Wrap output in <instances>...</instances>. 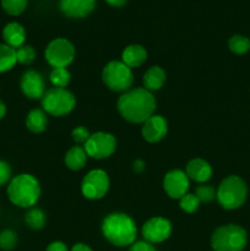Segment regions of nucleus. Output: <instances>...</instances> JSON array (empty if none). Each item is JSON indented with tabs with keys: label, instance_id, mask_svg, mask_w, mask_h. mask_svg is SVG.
Masks as SVG:
<instances>
[{
	"label": "nucleus",
	"instance_id": "obj_1",
	"mask_svg": "<svg viewBox=\"0 0 250 251\" xmlns=\"http://www.w3.org/2000/svg\"><path fill=\"white\" fill-rule=\"evenodd\" d=\"M156 100L152 93L146 88H134L118 100V110L125 120L135 124L145 123L153 115Z\"/></svg>",
	"mask_w": 250,
	"mask_h": 251
},
{
	"label": "nucleus",
	"instance_id": "obj_2",
	"mask_svg": "<svg viewBox=\"0 0 250 251\" xmlns=\"http://www.w3.org/2000/svg\"><path fill=\"white\" fill-rule=\"evenodd\" d=\"M102 232L112 244L127 247L134 244L137 230L134 221L129 216L124 213H112L103 221Z\"/></svg>",
	"mask_w": 250,
	"mask_h": 251
},
{
	"label": "nucleus",
	"instance_id": "obj_3",
	"mask_svg": "<svg viewBox=\"0 0 250 251\" xmlns=\"http://www.w3.org/2000/svg\"><path fill=\"white\" fill-rule=\"evenodd\" d=\"M41 186L38 180L31 174H20L10 181L7 196L14 205L19 207H31L38 201Z\"/></svg>",
	"mask_w": 250,
	"mask_h": 251
},
{
	"label": "nucleus",
	"instance_id": "obj_4",
	"mask_svg": "<svg viewBox=\"0 0 250 251\" xmlns=\"http://www.w3.org/2000/svg\"><path fill=\"white\" fill-rule=\"evenodd\" d=\"M247 243V232L237 225L222 226L211 237V247L215 251H242Z\"/></svg>",
	"mask_w": 250,
	"mask_h": 251
},
{
	"label": "nucleus",
	"instance_id": "obj_5",
	"mask_svg": "<svg viewBox=\"0 0 250 251\" xmlns=\"http://www.w3.org/2000/svg\"><path fill=\"white\" fill-rule=\"evenodd\" d=\"M248 188L245 181L237 176H227L218 188V202L225 210H235L240 207L247 200Z\"/></svg>",
	"mask_w": 250,
	"mask_h": 251
},
{
	"label": "nucleus",
	"instance_id": "obj_6",
	"mask_svg": "<svg viewBox=\"0 0 250 251\" xmlns=\"http://www.w3.org/2000/svg\"><path fill=\"white\" fill-rule=\"evenodd\" d=\"M76 100L66 88L53 87L46 91L42 97V105L47 113L54 117L66 115L74 109Z\"/></svg>",
	"mask_w": 250,
	"mask_h": 251
},
{
	"label": "nucleus",
	"instance_id": "obj_7",
	"mask_svg": "<svg viewBox=\"0 0 250 251\" xmlns=\"http://www.w3.org/2000/svg\"><path fill=\"white\" fill-rule=\"evenodd\" d=\"M103 82L108 88L115 92L127 91L132 85L134 76L131 69L123 61H110L104 66L102 73Z\"/></svg>",
	"mask_w": 250,
	"mask_h": 251
},
{
	"label": "nucleus",
	"instance_id": "obj_8",
	"mask_svg": "<svg viewBox=\"0 0 250 251\" xmlns=\"http://www.w3.org/2000/svg\"><path fill=\"white\" fill-rule=\"evenodd\" d=\"M75 56L73 43L65 38H56L48 44L46 59L53 68H66Z\"/></svg>",
	"mask_w": 250,
	"mask_h": 251
},
{
	"label": "nucleus",
	"instance_id": "obj_9",
	"mask_svg": "<svg viewBox=\"0 0 250 251\" xmlns=\"http://www.w3.org/2000/svg\"><path fill=\"white\" fill-rule=\"evenodd\" d=\"M117 149V140L108 132H96L91 135L85 144V151L87 156L96 159L107 158L114 153Z\"/></svg>",
	"mask_w": 250,
	"mask_h": 251
},
{
	"label": "nucleus",
	"instance_id": "obj_10",
	"mask_svg": "<svg viewBox=\"0 0 250 251\" xmlns=\"http://www.w3.org/2000/svg\"><path fill=\"white\" fill-rule=\"evenodd\" d=\"M109 189L108 174L102 169H93L83 178L81 190L85 198L90 200H98L107 194Z\"/></svg>",
	"mask_w": 250,
	"mask_h": 251
},
{
	"label": "nucleus",
	"instance_id": "obj_11",
	"mask_svg": "<svg viewBox=\"0 0 250 251\" xmlns=\"http://www.w3.org/2000/svg\"><path fill=\"white\" fill-rule=\"evenodd\" d=\"M172 233V225L163 217H153L147 221L142 227V235L145 240L151 244L162 243L168 239Z\"/></svg>",
	"mask_w": 250,
	"mask_h": 251
},
{
	"label": "nucleus",
	"instance_id": "obj_12",
	"mask_svg": "<svg viewBox=\"0 0 250 251\" xmlns=\"http://www.w3.org/2000/svg\"><path fill=\"white\" fill-rule=\"evenodd\" d=\"M163 188L167 195L172 199H181L189 189V178L186 173L179 169H174L166 174Z\"/></svg>",
	"mask_w": 250,
	"mask_h": 251
},
{
	"label": "nucleus",
	"instance_id": "obj_13",
	"mask_svg": "<svg viewBox=\"0 0 250 251\" xmlns=\"http://www.w3.org/2000/svg\"><path fill=\"white\" fill-rule=\"evenodd\" d=\"M20 87L24 95L31 100L42 98L46 93V83H44L43 77L41 74L34 70L25 71L24 75L21 76Z\"/></svg>",
	"mask_w": 250,
	"mask_h": 251
},
{
	"label": "nucleus",
	"instance_id": "obj_14",
	"mask_svg": "<svg viewBox=\"0 0 250 251\" xmlns=\"http://www.w3.org/2000/svg\"><path fill=\"white\" fill-rule=\"evenodd\" d=\"M168 131L167 120L161 115H152L142 126V136L147 142H158L163 139Z\"/></svg>",
	"mask_w": 250,
	"mask_h": 251
},
{
	"label": "nucleus",
	"instance_id": "obj_15",
	"mask_svg": "<svg viewBox=\"0 0 250 251\" xmlns=\"http://www.w3.org/2000/svg\"><path fill=\"white\" fill-rule=\"evenodd\" d=\"M96 0H59V6L65 16L81 19L92 12Z\"/></svg>",
	"mask_w": 250,
	"mask_h": 251
},
{
	"label": "nucleus",
	"instance_id": "obj_16",
	"mask_svg": "<svg viewBox=\"0 0 250 251\" xmlns=\"http://www.w3.org/2000/svg\"><path fill=\"white\" fill-rule=\"evenodd\" d=\"M186 176H188V178L193 179L198 183H205L212 176V168L203 159H191L186 166Z\"/></svg>",
	"mask_w": 250,
	"mask_h": 251
},
{
	"label": "nucleus",
	"instance_id": "obj_17",
	"mask_svg": "<svg viewBox=\"0 0 250 251\" xmlns=\"http://www.w3.org/2000/svg\"><path fill=\"white\" fill-rule=\"evenodd\" d=\"M2 38H4L5 44L17 49L24 46L25 41H26V32L20 24L10 22L2 29Z\"/></svg>",
	"mask_w": 250,
	"mask_h": 251
},
{
	"label": "nucleus",
	"instance_id": "obj_18",
	"mask_svg": "<svg viewBox=\"0 0 250 251\" xmlns=\"http://www.w3.org/2000/svg\"><path fill=\"white\" fill-rule=\"evenodd\" d=\"M123 63L125 65L131 68H137V66L142 65L145 60L147 59V51L146 49L139 44H131V46L126 47L122 54Z\"/></svg>",
	"mask_w": 250,
	"mask_h": 251
},
{
	"label": "nucleus",
	"instance_id": "obj_19",
	"mask_svg": "<svg viewBox=\"0 0 250 251\" xmlns=\"http://www.w3.org/2000/svg\"><path fill=\"white\" fill-rule=\"evenodd\" d=\"M166 82V73L159 66H152L145 73L144 85L147 91H157Z\"/></svg>",
	"mask_w": 250,
	"mask_h": 251
},
{
	"label": "nucleus",
	"instance_id": "obj_20",
	"mask_svg": "<svg viewBox=\"0 0 250 251\" xmlns=\"http://www.w3.org/2000/svg\"><path fill=\"white\" fill-rule=\"evenodd\" d=\"M87 161V153L85 149L80 146H74L65 154V164L71 171H78L85 167Z\"/></svg>",
	"mask_w": 250,
	"mask_h": 251
},
{
	"label": "nucleus",
	"instance_id": "obj_21",
	"mask_svg": "<svg viewBox=\"0 0 250 251\" xmlns=\"http://www.w3.org/2000/svg\"><path fill=\"white\" fill-rule=\"evenodd\" d=\"M48 124V119H47V115L43 110L41 109H33L28 113L26 118V126L27 129L31 130L32 132H39L44 131Z\"/></svg>",
	"mask_w": 250,
	"mask_h": 251
},
{
	"label": "nucleus",
	"instance_id": "obj_22",
	"mask_svg": "<svg viewBox=\"0 0 250 251\" xmlns=\"http://www.w3.org/2000/svg\"><path fill=\"white\" fill-rule=\"evenodd\" d=\"M16 63V49L0 43V73L11 70Z\"/></svg>",
	"mask_w": 250,
	"mask_h": 251
},
{
	"label": "nucleus",
	"instance_id": "obj_23",
	"mask_svg": "<svg viewBox=\"0 0 250 251\" xmlns=\"http://www.w3.org/2000/svg\"><path fill=\"white\" fill-rule=\"evenodd\" d=\"M228 47H229L230 51L238 54V55H242V54L248 53L250 50V41L247 37L235 34L229 38Z\"/></svg>",
	"mask_w": 250,
	"mask_h": 251
},
{
	"label": "nucleus",
	"instance_id": "obj_24",
	"mask_svg": "<svg viewBox=\"0 0 250 251\" xmlns=\"http://www.w3.org/2000/svg\"><path fill=\"white\" fill-rule=\"evenodd\" d=\"M70 77H71L70 73H69L66 68H54L53 70H51L50 76H49L50 82L53 83L55 87H60V88L66 87V86L69 85V82H70Z\"/></svg>",
	"mask_w": 250,
	"mask_h": 251
},
{
	"label": "nucleus",
	"instance_id": "obj_25",
	"mask_svg": "<svg viewBox=\"0 0 250 251\" xmlns=\"http://www.w3.org/2000/svg\"><path fill=\"white\" fill-rule=\"evenodd\" d=\"M25 221L28 227L33 228V229H41L46 223V216H44L43 211L39 208H32L26 213Z\"/></svg>",
	"mask_w": 250,
	"mask_h": 251
},
{
	"label": "nucleus",
	"instance_id": "obj_26",
	"mask_svg": "<svg viewBox=\"0 0 250 251\" xmlns=\"http://www.w3.org/2000/svg\"><path fill=\"white\" fill-rule=\"evenodd\" d=\"M1 6L6 14L19 16L26 10L27 0H1Z\"/></svg>",
	"mask_w": 250,
	"mask_h": 251
},
{
	"label": "nucleus",
	"instance_id": "obj_27",
	"mask_svg": "<svg viewBox=\"0 0 250 251\" xmlns=\"http://www.w3.org/2000/svg\"><path fill=\"white\" fill-rule=\"evenodd\" d=\"M17 245V234L11 229L0 232V249L12 250Z\"/></svg>",
	"mask_w": 250,
	"mask_h": 251
},
{
	"label": "nucleus",
	"instance_id": "obj_28",
	"mask_svg": "<svg viewBox=\"0 0 250 251\" xmlns=\"http://www.w3.org/2000/svg\"><path fill=\"white\" fill-rule=\"evenodd\" d=\"M179 200H180V202H179L180 208L188 213H194L200 206V200H199L195 194H185Z\"/></svg>",
	"mask_w": 250,
	"mask_h": 251
},
{
	"label": "nucleus",
	"instance_id": "obj_29",
	"mask_svg": "<svg viewBox=\"0 0 250 251\" xmlns=\"http://www.w3.org/2000/svg\"><path fill=\"white\" fill-rule=\"evenodd\" d=\"M34 58H36V51L31 46H22L16 49V59L19 63L29 65L33 63Z\"/></svg>",
	"mask_w": 250,
	"mask_h": 251
},
{
	"label": "nucleus",
	"instance_id": "obj_30",
	"mask_svg": "<svg viewBox=\"0 0 250 251\" xmlns=\"http://www.w3.org/2000/svg\"><path fill=\"white\" fill-rule=\"evenodd\" d=\"M216 190L213 189V186L210 185H200L196 188L195 195L198 196V199L200 200V202H211L213 199L216 198Z\"/></svg>",
	"mask_w": 250,
	"mask_h": 251
},
{
	"label": "nucleus",
	"instance_id": "obj_31",
	"mask_svg": "<svg viewBox=\"0 0 250 251\" xmlns=\"http://www.w3.org/2000/svg\"><path fill=\"white\" fill-rule=\"evenodd\" d=\"M73 139L74 141L77 142V144H86L88 139H90V132L86 129L85 126H77L73 130Z\"/></svg>",
	"mask_w": 250,
	"mask_h": 251
},
{
	"label": "nucleus",
	"instance_id": "obj_32",
	"mask_svg": "<svg viewBox=\"0 0 250 251\" xmlns=\"http://www.w3.org/2000/svg\"><path fill=\"white\" fill-rule=\"evenodd\" d=\"M11 178V168L9 163L0 159V185H4Z\"/></svg>",
	"mask_w": 250,
	"mask_h": 251
},
{
	"label": "nucleus",
	"instance_id": "obj_33",
	"mask_svg": "<svg viewBox=\"0 0 250 251\" xmlns=\"http://www.w3.org/2000/svg\"><path fill=\"white\" fill-rule=\"evenodd\" d=\"M129 251H156V249L149 242H137L131 245Z\"/></svg>",
	"mask_w": 250,
	"mask_h": 251
},
{
	"label": "nucleus",
	"instance_id": "obj_34",
	"mask_svg": "<svg viewBox=\"0 0 250 251\" xmlns=\"http://www.w3.org/2000/svg\"><path fill=\"white\" fill-rule=\"evenodd\" d=\"M47 251H68V247L61 242H53L48 245Z\"/></svg>",
	"mask_w": 250,
	"mask_h": 251
},
{
	"label": "nucleus",
	"instance_id": "obj_35",
	"mask_svg": "<svg viewBox=\"0 0 250 251\" xmlns=\"http://www.w3.org/2000/svg\"><path fill=\"white\" fill-rule=\"evenodd\" d=\"M145 169V163L142 161H140V159H137V161L134 162V171L136 172V173H141L142 171Z\"/></svg>",
	"mask_w": 250,
	"mask_h": 251
},
{
	"label": "nucleus",
	"instance_id": "obj_36",
	"mask_svg": "<svg viewBox=\"0 0 250 251\" xmlns=\"http://www.w3.org/2000/svg\"><path fill=\"white\" fill-rule=\"evenodd\" d=\"M105 1H107L109 5H112V6L120 7V6H123V5L126 4L127 0H105Z\"/></svg>",
	"mask_w": 250,
	"mask_h": 251
},
{
	"label": "nucleus",
	"instance_id": "obj_37",
	"mask_svg": "<svg viewBox=\"0 0 250 251\" xmlns=\"http://www.w3.org/2000/svg\"><path fill=\"white\" fill-rule=\"evenodd\" d=\"M71 251H93L90 247H87L86 244H76L74 245V248Z\"/></svg>",
	"mask_w": 250,
	"mask_h": 251
},
{
	"label": "nucleus",
	"instance_id": "obj_38",
	"mask_svg": "<svg viewBox=\"0 0 250 251\" xmlns=\"http://www.w3.org/2000/svg\"><path fill=\"white\" fill-rule=\"evenodd\" d=\"M5 114H6V105H5L2 100H0V119H2Z\"/></svg>",
	"mask_w": 250,
	"mask_h": 251
}]
</instances>
